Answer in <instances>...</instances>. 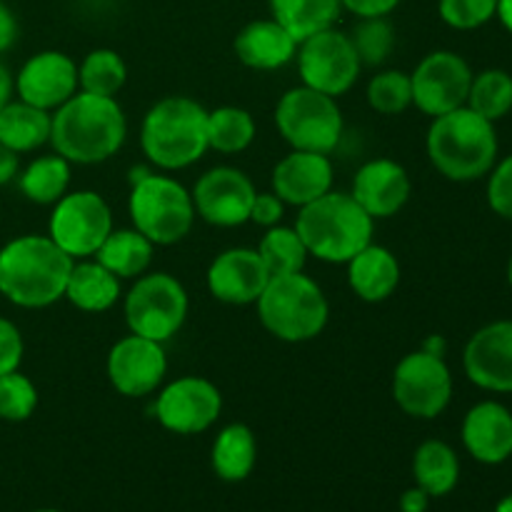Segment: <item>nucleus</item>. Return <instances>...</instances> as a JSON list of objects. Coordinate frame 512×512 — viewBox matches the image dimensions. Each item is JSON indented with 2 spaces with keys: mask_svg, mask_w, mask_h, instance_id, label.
<instances>
[{
  "mask_svg": "<svg viewBox=\"0 0 512 512\" xmlns=\"http://www.w3.org/2000/svg\"><path fill=\"white\" fill-rule=\"evenodd\" d=\"M375 220L350 193L330 190L323 198L300 208L295 230L305 248L323 263H348L373 243Z\"/></svg>",
  "mask_w": 512,
  "mask_h": 512,
  "instance_id": "nucleus-5",
  "label": "nucleus"
},
{
  "mask_svg": "<svg viewBox=\"0 0 512 512\" xmlns=\"http://www.w3.org/2000/svg\"><path fill=\"white\" fill-rule=\"evenodd\" d=\"M345 10H350L353 15L360 18H388L395 8L400 5V0H340Z\"/></svg>",
  "mask_w": 512,
  "mask_h": 512,
  "instance_id": "nucleus-43",
  "label": "nucleus"
},
{
  "mask_svg": "<svg viewBox=\"0 0 512 512\" xmlns=\"http://www.w3.org/2000/svg\"><path fill=\"white\" fill-rule=\"evenodd\" d=\"M50 125L53 113L40 110L23 100H8L0 108V145L15 150V153H30L40 145L50 143Z\"/></svg>",
  "mask_w": 512,
  "mask_h": 512,
  "instance_id": "nucleus-26",
  "label": "nucleus"
},
{
  "mask_svg": "<svg viewBox=\"0 0 512 512\" xmlns=\"http://www.w3.org/2000/svg\"><path fill=\"white\" fill-rule=\"evenodd\" d=\"M470 83L473 70L463 55L453 50H435L425 55L410 73L413 105L420 113L438 118L468 103Z\"/></svg>",
  "mask_w": 512,
  "mask_h": 512,
  "instance_id": "nucleus-13",
  "label": "nucleus"
},
{
  "mask_svg": "<svg viewBox=\"0 0 512 512\" xmlns=\"http://www.w3.org/2000/svg\"><path fill=\"white\" fill-rule=\"evenodd\" d=\"M423 350H428V353H435V355H445V340L440 338V335H430V338L425 340Z\"/></svg>",
  "mask_w": 512,
  "mask_h": 512,
  "instance_id": "nucleus-49",
  "label": "nucleus"
},
{
  "mask_svg": "<svg viewBox=\"0 0 512 512\" xmlns=\"http://www.w3.org/2000/svg\"><path fill=\"white\" fill-rule=\"evenodd\" d=\"M35 512H58V510H35Z\"/></svg>",
  "mask_w": 512,
  "mask_h": 512,
  "instance_id": "nucleus-52",
  "label": "nucleus"
},
{
  "mask_svg": "<svg viewBox=\"0 0 512 512\" xmlns=\"http://www.w3.org/2000/svg\"><path fill=\"white\" fill-rule=\"evenodd\" d=\"M425 148L435 170L455 183L480 180L498 163L495 123L470 110L468 105L433 118Z\"/></svg>",
  "mask_w": 512,
  "mask_h": 512,
  "instance_id": "nucleus-3",
  "label": "nucleus"
},
{
  "mask_svg": "<svg viewBox=\"0 0 512 512\" xmlns=\"http://www.w3.org/2000/svg\"><path fill=\"white\" fill-rule=\"evenodd\" d=\"M23 350L25 345L18 325L8 318H0V375L13 373V370L20 368Z\"/></svg>",
  "mask_w": 512,
  "mask_h": 512,
  "instance_id": "nucleus-41",
  "label": "nucleus"
},
{
  "mask_svg": "<svg viewBox=\"0 0 512 512\" xmlns=\"http://www.w3.org/2000/svg\"><path fill=\"white\" fill-rule=\"evenodd\" d=\"M413 193L408 170L390 158H375L355 173L353 198L373 220L393 218Z\"/></svg>",
  "mask_w": 512,
  "mask_h": 512,
  "instance_id": "nucleus-20",
  "label": "nucleus"
},
{
  "mask_svg": "<svg viewBox=\"0 0 512 512\" xmlns=\"http://www.w3.org/2000/svg\"><path fill=\"white\" fill-rule=\"evenodd\" d=\"M495 15L500 18V23L505 25V30L512 33V0H498V10Z\"/></svg>",
  "mask_w": 512,
  "mask_h": 512,
  "instance_id": "nucleus-48",
  "label": "nucleus"
},
{
  "mask_svg": "<svg viewBox=\"0 0 512 512\" xmlns=\"http://www.w3.org/2000/svg\"><path fill=\"white\" fill-rule=\"evenodd\" d=\"M393 398L410 418H438L453 400V375L443 355L423 348L405 355L393 373Z\"/></svg>",
  "mask_w": 512,
  "mask_h": 512,
  "instance_id": "nucleus-12",
  "label": "nucleus"
},
{
  "mask_svg": "<svg viewBox=\"0 0 512 512\" xmlns=\"http://www.w3.org/2000/svg\"><path fill=\"white\" fill-rule=\"evenodd\" d=\"M25 198L35 205H55L70 185V163L63 155H43L35 158L18 178Z\"/></svg>",
  "mask_w": 512,
  "mask_h": 512,
  "instance_id": "nucleus-31",
  "label": "nucleus"
},
{
  "mask_svg": "<svg viewBox=\"0 0 512 512\" xmlns=\"http://www.w3.org/2000/svg\"><path fill=\"white\" fill-rule=\"evenodd\" d=\"M488 175V205L495 215L512 220V155L495 163Z\"/></svg>",
  "mask_w": 512,
  "mask_h": 512,
  "instance_id": "nucleus-40",
  "label": "nucleus"
},
{
  "mask_svg": "<svg viewBox=\"0 0 512 512\" xmlns=\"http://www.w3.org/2000/svg\"><path fill=\"white\" fill-rule=\"evenodd\" d=\"M413 475L418 488L430 498H443L453 493L460 480L458 453L443 440H425L413 458Z\"/></svg>",
  "mask_w": 512,
  "mask_h": 512,
  "instance_id": "nucleus-29",
  "label": "nucleus"
},
{
  "mask_svg": "<svg viewBox=\"0 0 512 512\" xmlns=\"http://www.w3.org/2000/svg\"><path fill=\"white\" fill-rule=\"evenodd\" d=\"M368 105L380 115H400L413 105L410 75L403 70H383L375 73L368 83Z\"/></svg>",
  "mask_w": 512,
  "mask_h": 512,
  "instance_id": "nucleus-37",
  "label": "nucleus"
},
{
  "mask_svg": "<svg viewBox=\"0 0 512 512\" xmlns=\"http://www.w3.org/2000/svg\"><path fill=\"white\" fill-rule=\"evenodd\" d=\"M213 470L220 480L240 483L248 478L258 460V443L255 433L243 423H233L218 433L213 443Z\"/></svg>",
  "mask_w": 512,
  "mask_h": 512,
  "instance_id": "nucleus-27",
  "label": "nucleus"
},
{
  "mask_svg": "<svg viewBox=\"0 0 512 512\" xmlns=\"http://www.w3.org/2000/svg\"><path fill=\"white\" fill-rule=\"evenodd\" d=\"M13 88H15L13 75H10V70L5 68L3 63H0V108H3V105L10 100V95H13Z\"/></svg>",
  "mask_w": 512,
  "mask_h": 512,
  "instance_id": "nucleus-47",
  "label": "nucleus"
},
{
  "mask_svg": "<svg viewBox=\"0 0 512 512\" xmlns=\"http://www.w3.org/2000/svg\"><path fill=\"white\" fill-rule=\"evenodd\" d=\"M465 105L490 123L503 120L512 110V75L500 68H488L473 75Z\"/></svg>",
  "mask_w": 512,
  "mask_h": 512,
  "instance_id": "nucleus-33",
  "label": "nucleus"
},
{
  "mask_svg": "<svg viewBox=\"0 0 512 512\" xmlns=\"http://www.w3.org/2000/svg\"><path fill=\"white\" fill-rule=\"evenodd\" d=\"M125 80H128L125 60L110 48L90 50L83 63L78 65V85L83 93L115 98Z\"/></svg>",
  "mask_w": 512,
  "mask_h": 512,
  "instance_id": "nucleus-34",
  "label": "nucleus"
},
{
  "mask_svg": "<svg viewBox=\"0 0 512 512\" xmlns=\"http://www.w3.org/2000/svg\"><path fill=\"white\" fill-rule=\"evenodd\" d=\"M285 215V203L275 193H255L253 205H250V220L263 228L280 225Z\"/></svg>",
  "mask_w": 512,
  "mask_h": 512,
  "instance_id": "nucleus-42",
  "label": "nucleus"
},
{
  "mask_svg": "<svg viewBox=\"0 0 512 512\" xmlns=\"http://www.w3.org/2000/svg\"><path fill=\"white\" fill-rule=\"evenodd\" d=\"M140 148L160 170H183L208 148V110L188 95H168L145 113Z\"/></svg>",
  "mask_w": 512,
  "mask_h": 512,
  "instance_id": "nucleus-4",
  "label": "nucleus"
},
{
  "mask_svg": "<svg viewBox=\"0 0 512 512\" xmlns=\"http://www.w3.org/2000/svg\"><path fill=\"white\" fill-rule=\"evenodd\" d=\"M153 248L155 245L135 228H113V233L105 238V243L95 253V260L105 265L113 275H118L120 280L140 278L153 263Z\"/></svg>",
  "mask_w": 512,
  "mask_h": 512,
  "instance_id": "nucleus-28",
  "label": "nucleus"
},
{
  "mask_svg": "<svg viewBox=\"0 0 512 512\" xmlns=\"http://www.w3.org/2000/svg\"><path fill=\"white\" fill-rule=\"evenodd\" d=\"M20 173V158L15 150L5 148V145H0V188L3 185H8L10 180L18 178Z\"/></svg>",
  "mask_w": 512,
  "mask_h": 512,
  "instance_id": "nucleus-45",
  "label": "nucleus"
},
{
  "mask_svg": "<svg viewBox=\"0 0 512 512\" xmlns=\"http://www.w3.org/2000/svg\"><path fill=\"white\" fill-rule=\"evenodd\" d=\"M108 380L125 398H145L155 393L168 373V358H165L163 343L130 333L128 338L118 340L110 348Z\"/></svg>",
  "mask_w": 512,
  "mask_h": 512,
  "instance_id": "nucleus-16",
  "label": "nucleus"
},
{
  "mask_svg": "<svg viewBox=\"0 0 512 512\" xmlns=\"http://www.w3.org/2000/svg\"><path fill=\"white\" fill-rule=\"evenodd\" d=\"M350 40H353L360 65L363 68H378L393 53L395 28L390 25L388 18H360Z\"/></svg>",
  "mask_w": 512,
  "mask_h": 512,
  "instance_id": "nucleus-36",
  "label": "nucleus"
},
{
  "mask_svg": "<svg viewBox=\"0 0 512 512\" xmlns=\"http://www.w3.org/2000/svg\"><path fill=\"white\" fill-rule=\"evenodd\" d=\"M128 120L115 98L78 93L53 113L50 143L68 163L95 165L113 158L125 143Z\"/></svg>",
  "mask_w": 512,
  "mask_h": 512,
  "instance_id": "nucleus-1",
  "label": "nucleus"
},
{
  "mask_svg": "<svg viewBox=\"0 0 512 512\" xmlns=\"http://www.w3.org/2000/svg\"><path fill=\"white\" fill-rule=\"evenodd\" d=\"M298 53V40L275 18L253 20L235 35V55L245 68L278 70Z\"/></svg>",
  "mask_w": 512,
  "mask_h": 512,
  "instance_id": "nucleus-23",
  "label": "nucleus"
},
{
  "mask_svg": "<svg viewBox=\"0 0 512 512\" xmlns=\"http://www.w3.org/2000/svg\"><path fill=\"white\" fill-rule=\"evenodd\" d=\"M335 170L325 153L293 150L273 170V193L285 205L303 208L333 190Z\"/></svg>",
  "mask_w": 512,
  "mask_h": 512,
  "instance_id": "nucleus-21",
  "label": "nucleus"
},
{
  "mask_svg": "<svg viewBox=\"0 0 512 512\" xmlns=\"http://www.w3.org/2000/svg\"><path fill=\"white\" fill-rule=\"evenodd\" d=\"M465 375L490 393H512V320L480 328L463 350Z\"/></svg>",
  "mask_w": 512,
  "mask_h": 512,
  "instance_id": "nucleus-18",
  "label": "nucleus"
},
{
  "mask_svg": "<svg viewBox=\"0 0 512 512\" xmlns=\"http://www.w3.org/2000/svg\"><path fill=\"white\" fill-rule=\"evenodd\" d=\"M268 5L273 18L298 43L318 30L335 25L340 10H343L340 0H268Z\"/></svg>",
  "mask_w": 512,
  "mask_h": 512,
  "instance_id": "nucleus-30",
  "label": "nucleus"
},
{
  "mask_svg": "<svg viewBox=\"0 0 512 512\" xmlns=\"http://www.w3.org/2000/svg\"><path fill=\"white\" fill-rule=\"evenodd\" d=\"M275 125L293 150H313L330 155L343 138V113L335 98L320 90L298 85L275 105Z\"/></svg>",
  "mask_w": 512,
  "mask_h": 512,
  "instance_id": "nucleus-8",
  "label": "nucleus"
},
{
  "mask_svg": "<svg viewBox=\"0 0 512 512\" xmlns=\"http://www.w3.org/2000/svg\"><path fill=\"white\" fill-rule=\"evenodd\" d=\"M495 512H512V495H508V498L500 500L498 508H495Z\"/></svg>",
  "mask_w": 512,
  "mask_h": 512,
  "instance_id": "nucleus-50",
  "label": "nucleus"
},
{
  "mask_svg": "<svg viewBox=\"0 0 512 512\" xmlns=\"http://www.w3.org/2000/svg\"><path fill=\"white\" fill-rule=\"evenodd\" d=\"M73 263L50 235H20L0 248V295L18 308H48L65 295Z\"/></svg>",
  "mask_w": 512,
  "mask_h": 512,
  "instance_id": "nucleus-2",
  "label": "nucleus"
},
{
  "mask_svg": "<svg viewBox=\"0 0 512 512\" xmlns=\"http://www.w3.org/2000/svg\"><path fill=\"white\" fill-rule=\"evenodd\" d=\"M258 253L263 258L265 268H268L270 278L273 275L300 273L310 255L298 230L288 228V225H273V228H268V233L260 240Z\"/></svg>",
  "mask_w": 512,
  "mask_h": 512,
  "instance_id": "nucleus-35",
  "label": "nucleus"
},
{
  "mask_svg": "<svg viewBox=\"0 0 512 512\" xmlns=\"http://www.w3.org/2000/svg\"><path fill=\"white\" fill-rule=\"evenodd\" d=\"M195 215L215 228H238L250 220V205L255 200V185L248 175L230 165L210 168L193 188Z\"/></svg>",
  "mask_w": 512,
  "mask_h": 512,
  "instance_id": "nucleus-15",
  "label": "nucleus"
},
{
  "mask_svg": "<svg viewBox=\"0 0 512 512\" xmlns=\"http://www.w3.org/2000/svg\"><path fill=\"white\" fill-rule=\"evenodd\" d=\"M38 408V390L28 375L5 373L0 375V420L8 423H23Z\"/></svg>",
  "mask_w": 512,
  "mask_h": 512,
  "instance_id": "nucleus-38",
  "label": "nucleus"
},
{
  "mask_svg": "<svg viewBox=\"0 0 512 512\" xmlns=\"http://www.w3.org/2000/svg\"><path fill=\"white\" fill-rule=\"evenodd\" d=\"M63 298L83 313H105L118 303L120 278L98 260L83 258L73 263Z\"/></svg>",
  "mask_w": 512,
  "mask_h": 512,
  "instance_id": "nucleus-25",
  "label": "nucleus"
},
{
  "mask_svg": "<svg viewBox=\"0 0 512 512\" xmlns=\"http://www.w3.org/2000/svg\"><path fill=\"white\" fill-rule=\"evenodd\" d=\"M508 283H510V288H512V258H510V263H508Z\"/></svg>",
  "mask_w": 512,
  "mask_h": 512,
  "instance_id": "nucleus-51",
  "label": "nucleus"
},
{
  "mask_svg": "<svg viewBox=\"0 0 512 512\" xmlns=\"http://www.w3.org/2000/svg\"><path fill=\"white\" fill-rule=\"evenodd\" d=\"M188 293L168 273H143L125 295V323L130 333L168 343L188 318Z\"/></svg>",
  "mask_w": 512,
  "mask_h": 512,
  "instance_id": "nucleus-9",
  "label": "nucleus"
},
{
  "mask_svg": "<svg viewBox=\"0 0 512 512\" xmlns=\"http://www.w3.org/2000/svg\"><path fill=\"white\" fill-rule=\"evenodd\" d=\"M18 40V20H15L13 10L0 0V53L10 50Z\"/></svg>",
  "mask_w": 512,
  "mask_h": 512,
  "instance_id": "nucleus-44",
  "label": "nucleus"
},
{
  "mask_svg": "<svg viewBox=\"0 0 512 512\" xmlns=\"http://www.w3.org/2000/svg\"><path fill=\"white\" fill-rule=\"evenodd\" d=\"M348 283L365 303H383L398 290L400 263L383 245H365L348 263Z\"/></svg>",
  "mask_w": 512,
  "mask_h": 512,
  "instance_id": "nucleus-24",
  "label": "nucleus"
},
{
  "mask_svg": "<svg viewBox=\"0 0 512 512\" xmlns=\"http://www.w3.org/2000/svg\"><path fill=\"white\" fill-rule=\"evenodd\" d=\"M463 445L478 463L500 465L512 458V413L503 403L483 400L463 420Z\"/></svg>",
  "mask_w": 512,
  "mask_h": 512,
  "instance_id": "nucleus-22",
  "label": "nucleus"
},
{
  "mask_svg": "<svg viewBox=\"0 0 512 512\" xmlns=\"http://www.w3.org/2000/svg\"><path fill=\"white\" fill-rule=\"evenodd\" d=\"M295 60H298L303 85L320 90L330 98L348 93L358 83L360 70H363L350 35L335 30L333 25L300 40Z\"/></svg>",
  "mask_w": 512,
  "mask_h": 512,
  "instance_id": "nucleus-11",
  "label": "nucleus"
},
{
  "mask_svg": "<svg viewBox=\"0 0 512 512\" xmlns=\"http://www.w3.org/2000/svg\"><path fill=\"white\" fill-rule=\"evenodd\" d=\"M498 10V0H438L443 23L455 30H475L490 23Z\"/></svg>",
  "mask_w": 512,
  "mask_h": 512,
  "instance_id": "nucleus-39",
  "label": "nucleus"
},
{
  "mask_svg": "<svg viewBox=\"0 0 512 512\" xmlns=\"http://www.w3.org/2000/svg\"><path fill=\"white\" fill-rule=\"evenodd\" d=\"M255 140L253 115L238 105L208 110V148L223 155L243 153Z\"/></svg>",
  "mask_w": 512,
  "mask_h": 512,
  "instance_id": "nucleus-32",
  "label": "nucleus"
},
{
  "mask_svg": "<svg viewBox=\"0 0 512 512\" xmlns=\"http://www.w3.org/2000/svg\"><path fill=\"white\" fill-rule=\"evenodd\" d=\"M255 305L263 328L283 343H308L328 325L330 308L325 293L303 270L273 275Z\"/></svg>",
  "mask_w": 512,
  "mask_h": 512,
  "instance_id": "nucleus-6",
  "label": "nucleus"
},
{
  "mask_svg": "<svg viewBox=\"0 0 512 512\" xmlns=\"http://www.w3.org/2000/svg\"><path fill=\"white\" fill-rule=\"evenodd\" d=\"M208 290L215 300L228 305H250L260 298L270 273L253 248H230L210 263Z\"/></svg>",
  "mask_w": 512,
  "mask_h": 512,
  "instance_id": "nucleus-19",
  "label": "nucleus"
},
{
  "mask_svg": "<svg viewBox=\"0 0 512 512\" xmlns=\"http://www.w3.org/2000/svg\"><path fill=\"white\" fill-rule=\"evenodd\" d=\"M430 505V495L423 488H410L405 490L403 498H400V512H425Z\"/></svg>",
  "mask_w": 512,
  "mask_h": 512,
  "instance_id": "nucleus-46",
  "label": "nucleus"
},
{
  "mask_svg": "<svg viewBox=\"0 0 512 512\" xmlns=\"http://www.w3.org/2000/svg\"><path fill=\"white\" fill-rule=\"evenodd\" d=\"M130 220L153 245H175L195 223L193 195L178 180L148 168L130 173Z\"/></svg>",
  "mask_w": 512,
  "mask_h": 512,
  "instance_id": "nucleus-7",
  "label": "nucleus"
},
{
  "mask_svg": "<svg viewBox=\"0 0 512 512\" xmlns=\"http://www.w3.org/2000/svg\"><path fill=\"white\" fill-rule=\"evenodd\" d=\"M15 90L23 103L55 113L80 90L78 65L60 50H43L28 58L15 75Z\"/></svg>",
  "mask_w": 512,
  "mask_h": 512,
  "instance_id": "nucleus-17",
  "label": "nucleus"
},
{
  "mask_svg": "<svg viewBox=\"0 0 512 512\" xmlns=\"http://www.w3.org/2000/svg\"><path fill=\"white\" fill-rule=\"evenodd\" d=\"M113 233V213L95 190H73L55 203L48 235L73 260L93 258Z\"/></svg>",
  "mask_w": 512,
  "mask_h": 512,
  "instance_id": "nucleus-10",
  "label": "nucleus"
},
{
  "mask_svg": "<svg viewBox=\"0 0 512 512\" xmlns=\"http://www.w3.org/2000/svg\"><path fill=\"white\" fill-rule=\"evenodd\" d=\"M223 413V395L210 380L185 375L160 390L155 418L175 435L205 433Z\"/></svg>",
  "mask_w": 512,
  "mask_h": 512,
  "instance_id": "nucleus-14",
  "label": "nucleus"
}]
</instances>
